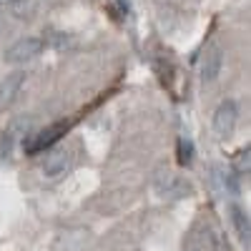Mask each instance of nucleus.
Returning <instances> with one entry per match:
<instances>
[{
	"instance_id": "5",
	"label": "nucleus",
	"mask_w": 251,
	"mask_h": 251,
	"mask_svg": "<svg viewBox=\"0 0 251 251\" xmlns=\"http://www.w3.org/2000/svg\"><path fill=\"white\" fill-rule=\"evenodd\" d=\"M221 68H224V50L219 46H211L201 58V78L211 83L221 75Z\"/></svg>"
},
{
	"instance_id": "3",
	"label": "nucleus",
	"mask_w": 251,
	"mask_h": 251,
	"mask_svg": "<svg viewBox=\"0 0 251 251\" xmlns=\"http://www.w3.org/2000/svg\"><path fill=\"white\" fill-rule=\"evenodd\" d=\"M40 50H43V40H40V38H20L15 46L8 48L5 60L10 63V66H20V63L33 60Z\"/></svg>"
},
{
	"instance_id": "10",
	"label": "nucleus",
	"mask_w": 251,
	"mask_h": 251,
	"mask_svg": "<svg viewBox=\"0 0 251 251\" xmlns=\"http://www.w3.org/2000/svg\"><path fill=\"white\" fill-rule=\"evenodd\" d=\"M178 161L183 166H188L194 161V143H191V138H178Z\"/></svg>"
},
{
	"instance_id": "6",
	"label": "nucleus",
	"mask_w": 251,
	"mask_h": 251,
	"mask_svg": "<svg viewBox=\"0 0 251 251\" xmlns=\"http://www.w3.org/2000/svg\"><path fill=\"white\" fill-rule=\"evenodd\" d=\"M156 188H158V194L161 196H169V199H183L191 194V186H188L186 181H181L178 176L174 174H166L156 181Z\"/></svg>"
},
{
	"instance_id": "13",
	"label": "nucleus",
	"mask_w": 251,
	"mask_h": 251,
	"mask_svg": "<svg viewBox=\"0 0 251 251\" xmlns=\"http://www.w3.org/2000/svg\"><path fill=\"white\" fill-rule=\"evenodd\" d=\"M10 3H15V0H0V10H5Z\"/></svg>"
},
{
	"instance_id": "2",
	"label": "nucleus",
	"mask_w": 251,
	"mask_h": 251,
	"mask_svg": "<svg viewBox=\"0 0 251 251\" xmlns=\"http://www.w3.org/2000/svg\"><path fill=\"white\" fill-rule=\"evenodd\" d=\"M183 251H224L216 234H211L206 226L191 228V234L183 239Z\"/></svg>"
},
{
	"instance_id": "9",
	"label": "nucleus",
	"mask_w": 251,
	"mask_h": 251,
	"mask_svg": "<svg viewBox=\"0 0 251 251\" xmlns=\"http://www.w3.org/2000/svg\"><path fill=\"white\" fill-rule=\"evenodd\" d=\"M228 214H231V221H234V226H236L239 239H241L244 244H249L251 226H249V216H246V211H244V208H239V206H228Z\"/></svg>"
},
{
	"instance_id": "1",
	"label": "nucleus",
	"mask_w": 251,
	"mask_h": 251,
	"mask_svg": "<svg viewBox=\"0 0 251 251\" xmlns=\"http://www.w3.org/2000/svg\"><path fill=\"white\" fill-rule=\"evenodd\" d=\"M236 123H239V106H236V100H231V98L221 100L216 106V111H214V121H211L216 136L219 138H228L236 131Z\"/></svg>"
},
{
	"instance_id": "12",
	"label": "nucleus",
	"mask_w": 251,
	"mask_h": 251,
	"mask_svg": "<svg viewBox=\"0 0 251 251\" xmlns=\"http://www.w3.org/2000/svg\"><path fill=\"white\" fill-rule=\"evenodd\" d=\"M239 169H241V171H249V151L241 153V158H239Z\"/></svg>"
},
{
	"instance_id": "4",
	"label": "nucleus",
	"mask_w": 251,
	"mask_h": 251,
	"mask_svg": "<svg viewBox=\"0 0 251 251\" xmlns=\"http://www.w3.org/2000/svg\"><path fill=\"white\" fill-rule=\"evenodd\" d=\"M71 169V153L66 149H53L48 156H46V163H43V174L46 178H60Z\"/></svg>"
},
{
	"instance_id": "11",
	"label": "nucleus",
	"mask_w": 251,
	"mask_h": 251,
	"mask_svg": "<svg viewBox=\"0 0 251 251\" xmlns=\"http://www.w3.org/2000/svg\"><path fill=\"white\" fill-rule=\"evenodd\" d=\"M221 181H224V188H228V194H239V183H236V176L234 174H221Z\"/></svg>"
},
{
	"instance_id": "8",
	"label": "nucleus",
	"mask_w": 251,
	"mask_h": 251,
	"mask_svg": "<svg viewBox=\"0 0 251 251\" xmlns=\"http://www.w3.org/2000/svg\"><path fill=\"white\" fill-rule=\"evenodd\" d=\"M60 133H66V126H50V128H46V131H40L38 136H33V141L25 146V151L28 153H38V151H43L46 146H50L53 141H58L60 138Z\"/></svg>"
},
{
	"instance_id": "7",
	"label": "nucleus",
	"mask_w": 251,
	"mask_h": 251,
	"mask_svg": "<svg viewBox=\"0 0 251 251\" xmlns=\"http://www.w3.org/2000/svg\"><path fill=\"white\" fill-rule=\"evenodd\" d=\"M23 83H25V73L23 71H15V73L5 75V80L0 83V106H10V103L18 98Z\"/></svg>"
}]
</instances>
